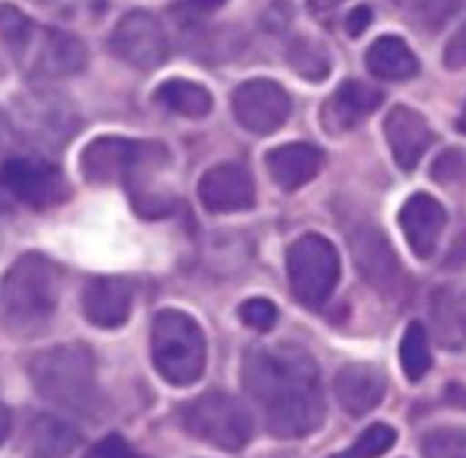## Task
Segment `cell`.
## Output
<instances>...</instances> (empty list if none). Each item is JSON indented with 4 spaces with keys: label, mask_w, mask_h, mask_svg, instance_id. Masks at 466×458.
Segmentation results:
<instances>
[{
    "label": "cell",
    "mask_w": 466,
    "mask_h": 458,
    "mask_svg": "<svg viewBox=\"0 0 466 458\" xmlns=\"http://www.w3.org/2000/svg\"><path fill=\"white\" fill-rule=\"evenodd\" d=\"M431 178L442 186H456V183H464L466 180V153L453 148V150H445L434 164H431Z\"/></svg>",
    "instance_id": "obj_30"
},
{
    "label": "cell",
    "mask_w": 466,
    "mask_h": 458,
    "mask_svg": "<svg viewBox=\"0 0 466 458\" xmlns=\"http://www.w3.org/2000/svg\"><path fill=\"white\" fill-rule=\"evenodd\" d=\"M393 445H396V432L385 423H374L347 451L330 458H380L385 456Z\"/></svg>",
    "instance_id": "obj_28"
},
{
    "label": "cell",
    "mask_w": 466,
    "mask_h": 458,
    "mask_svg": "<svg viewBox=\"0 0 466 458\" xmlns=\"http://www.w3.org/2000/svg\"><path fill=\"white\" fill-rule=\"evenodd\" d=\"M456 8H459V0H423L420 3V14L429 22V27H440Z\"/></svg>",
    "instance_id": "obj_36"
},
{
    "label": "cell",
    "mask_w": 466,
    "mask_h": 458,
    "mask_svg": "<svg viewBox=\"0 0 466 458\" xmlns=\"http://www.w3.org/2000/svg\"><path fill=\"white\" fill-rule=\"evenodd\" d=\"M366 66L374 76L388 82H404L412 79L420 71V63L410 44L399 36H382L377 38L366 52Z\"/></svg>",
    "instance_id": "obj_23"
},
{
    "label": "cell",
    "mask_w": 466,
    "mask_h": 458,
    "mask_svg": "<svg viewBox=\"0 0 466 458\" xmlns=\"http://www.w3.org/2000/svg\"><path fill=\"white\" fill-rule=\"evenodd\" d=\"M399 221H401V229L412 254L418 260L434 257L445 232V224H448V213L440 205V199H434L431 194H412L404 202Z\"/></svg>",
    "instance_id": "obj_16"
},
{
    "label": "cell",
    "mask_w": 466,
    "mask_h": 458,
    "mask_svg": "<svg viewBox=\"0 0 466 458\" xmlns=\"http://www.w3.org/2000/svg\"><path fill=\"white\" fill-rule=\"evenodd\" d=\"M227 0H177L172 5V16L177 25L183 27H191V25H199L202 19H208L210 14H216Z\"/></svg>",
    "instance_id": "obj_32"
},
{
    "label": "cell",
    "mask_w": 466,
    "mask_h": 458,
    "mask_svg": "<svg viewBox=\"0 0 466 458\" xmlns=\"http://www.w3.org/2000/svg\"><path fill=\"white\" fill-rule=\"evenodd\" d=\"M423 458H466V429L442 426L423 437Z\"/></svg>",
    "instance_id": "obj_29"
},
{
    "label": "cell",
    "mask_w": 466,
    "mask_h": 458,
    "mask_svg": "<svg viewBox=\"0 0 466 458\" xmlns=\"http://www.w3.org/2000/svg\"><path fill=\"white\" fill-rule=\"evenodd\" d=\"M131 284L117 276L90 279L82 290V317L104 331L123 328L131 317Z\"/></svg>",
    "instance_id": "obj_15"
},
{
    "label": "cell",
    "mask_w": 466,
    "mask_h": 458,
    "mask_svg": "<svg viewBox=\"0 0 466 458\" xmlns=\"http://www.w3.org/2000/svg\"><path fill=\"white\" fill-rule=\"evenodd\" d=\"M87 44L63 27H41L33 33L27 49L16 57V66L25 68L30 79H68L85 71Z\"/></svg>",
    "instance_id": "obj_10"
},
{
    "label": "cell",
    "mask_w": 466,
    "mask_h": 458,
    "mask_svg": "<svg viewBox=\"0 0 466 458\" xmlns=\"http://www.w3.org/2000/svg\"><path fill=\"white\" fill-rule=\"evenodd\" d=\"M399 361L401 369L407 374L410 382H420L429 371H431V347H429V331L423 328V322H412L401 339V350H399Z\"/></svg>",
    "instance_id": "obj_26"
},
{
    "label": "cell",
    "mask_w": 466,
    "mask_h": 458,
    "mask_svg": "<svg viewBox=\"0 0 466 458\" xmlns=\"http://www.w3.org/2000/svg\"><path fill=\"white\" fill-rule=\"evenodd\" d=\"M382 93L366 82L347 79L322 107V126L330 134H344L358 128L366 117L374 115V109L382 104Z\"/></svg>",
    "instance_id": "obj_17"
},
{
    "label": "cell",
    "mask_w": 466,
    "mask_h": 458,
    "mask_svg": "<svg viewBox=\"0 0 466 458\" xmlns=\"http://www.w3.org/2000/svg\"><path fill=\"white\" fill-rule=\"evenodd\" d=\"M30 3L44 5V8H49V11L60 14V16H79V14H87L93 5L101 8L104 0H30Z\"/></svg>",
    "instance_id": "obj_35"
},
{
    "label": "cell",
    "mask_w": 466,
    "mask_h": 458,
    "mask_svg": "<svg viewBox=\"0 0 466 458\" xmlns=\"http://www.w3.org/2000/svg\"><path fill=\"white\" fill-rule=\"evenodd\" d=\"M71 194L63 169L46 158L11 156L0 164V208L46 210Z\"/></svg>",
    "instance_id": "obj_8"
},
{
    "label": "cell",
    "mask_w": 466,
    "mask_h": 458,
    "mask_svg": "<svg viewBox=\"0 0 466 458\" xmlns=\"http://www.w3.org/2000/svg\"><path fill=\"white\" fill-rule=\"evenodd\" d=\"M150 355L164 382L175 388L199 382L208 366V341L199 322L177 309L158 311L150 331Z\"/></svg>",
    "instance_id": "obj_5"
},
{
    "label": "cell",
    "mask_w": 466,
    "mask_h": 458,
    "mask_svg": "<svg viewBox=\"0 0 466 458\" xmlns=\"http://www.w3.org/2000/svg\"><path fill=\"white\" fill-rule=\"evenodd\" d=\"M8 437H11V412H8V407L0 402V448L5 445Z\"/></svg>",
    "instance_id": "obj_38"
},
{
    "label": "cell",
    "mask_w": 466,
    "mask_h": 458,
    "mask_svg": "<svg viewBox=\"0 0 466 458\" xmlns=\"http://www.w3.org/2000/svg\"><path fill=\"white\" fill-rule=\"evenodd\" d=\"M109 52L139 71H156L169 57V38L153 14L128 11L109 36Z\"/></svg>",
    "instance_id": "obj_11"
},
{
    "label": "cell",
    "mask_w": 466,
    "mask_h": 458,
    "mask_svg": "<svg viewBox=\"0 0 466 458\" xmlns=\"http://www.w3.org/2000/svg\"><path fill=\"white\" fill-rule=\"evenodd\" d=\"M232 112L246 131L257 137H268L287 123L292 112V101L279 82L248 79L238 85V90L232 93Z\"/></svg>",
    "instance_id": "obj_12"
},
{
    "label": "cell",
    "mask_w": 466,
    "mask_h": 458,
    "mask_svg": "<svg viewBox=\"0 0 466 458\" xmlns=\"http://www.w3.org/2000/svg\"><path fill=\"white\" fill-rule=\"evenodd\" d=\"M336 399L350 415H366L385 399V374L371 363H350L336 374Z\"/></svg>",
    "instance_id": "obj_19"
},
{
    "label": "cell",
    "mask_w": 466,
    "mask_h": 458,
    "mask_svg": "<svg viewBox=\"0 0 466 458\" xmlns=\"http://www.w3.org/2000/svg\"><path fill=\"white\" fill-rule=\"evenodd\" d=\"M243 388L270 434L298 440L325 421V393L314 358L292 344L257 347L243 358Z\"/></svg>",
    "instance_id": "obj_1"
},
{
    "label": "cell",
    "mask_w": 466,
    "mask_h": 458,
    "mask_svg": "<svg viewBox=\"0 0 466 458\" xmlns=\"http://www.w3.org/2000/svg\"><path fill=\"white\" fill-rule=\"evenodd\" d=\"M156 101L188 120L208 117L213 109V96L205 85L191 82V79H167L156 87Z\"/></svg>",
    "instance_id": "obj_24"
},
{
    "label": "cell",
    "mask_w": 466,
    "mask_h": 458,
    "mask_svg": "<svg viewBox=\"0 0 466 458\" xmlns=\"http://www.w3.org/2000/svg\"><path fill=\"white\" fill-rule=\"evenodd\" d=\"M442 63L451 68V71H459L466 68V22L459 25V30L451 36L448 46H445V55H442Z\"/></svg>",
    "instance_id": "obj_34"
},
{
    "label": "cell",
    "mask_w": 466,
    "mask_h": 458,
    "mask_svg": "<svg viewBox=\"0 0 466 458\" xmlns=\"http://www.w3.org/2000/svg\"><path fill=\"white\" fill-rule=\"evenodd\" d=\"M180 423L191 437L218 451H229V453L243 451L254 434L248 410L235 396L221 393V391H208L197 396L194 402L183 404Z\"/></svg>",
    "instance_id": "obj_7"
},
{
    "label": "cell",
    "mask_w": 466,
    "mask_h": 458,
    "mask_svg": "<svg viewBox=\"0 0 466 458\" xmlns=\"http://www.w3.org/2000/svg\"><path fill=\"white\" fill-rule=\"evenodd\" d=\"M254 178L240 164H218L199 180V202L210 213H240L254 208Z\"/></svg>",
    "instance_id": "obj_14"
},
{
    "label": "cell",
    "mask_w": 466,
    "mask_h": 458,
    "mask_svg": "<svg viewBox=\"0 0 466 458\" xmlns=\"http://www.w3.org/2000/svg\"><path fill=\"white\" fill-rule=\"evenodd\" d=\"M369 25H371V8L369 5H358L350 11V16H347V33L350 36H360Z\"/></svg>",
    "instance_id": "obj_37"
},
{
    "label": "cell",
    "mask_w": 466,
    "mask_h": 458,
    "mask_svg": "<svg viewBox=\"0 0 466 458\" xmlns=\"http://www.w3.org/2000/svg\"><path fill=\"white\" fill-rule=\"evenodd\" d=\"M287 60H289V66L295 68V74H300V76L309 79V82H322V79H328V76H330V68H333L330 52H328L319 41L306 38V36H300V38H295V41L289 44Z\"/></svg>",
    "instance_id": "obj_25"
},
{
    "label": "cell",
    "mask_w": 466,
    "mask_h": 458,
    "mask_svg": "<svg viewBox=\"0 0 466 458\" xmlns=\"http://www.w3.org/2000/svg\"><path fill=\"white\" fill-rule=\"evenodd\" d=\"M238 314H240L243 325H248V328H254V331H259V333L273 331V325L279 322V309H276L270 300H265V298H251V300H246V303L240 306Z\"/></svg>",
    "instance_id": "obj_31"
},
{
    "label": "cell",
    "mask_w": 466,
    "mask_h": 458,
    "mask_svg": "<svg viewBox=\"0 0 466 458\" xmlns=\"http://www.w3.org/2000/svg\"><path fill=\"white\" fill-rule=\"evenodd\" d=\"M167 167L169 150L161 142L126 137H96L79 158V169L90 183H123L134 210L145 219L169 216L175 208V197L156 186L158 172Z\"/></svg>",
    "instance_id": "obj_2"
},
{
    "label": "cell",
    "mask_w": 466,
    "mask_h": 458,
    "mask_svg": "<svg viewBox=\"0 0 466 458\" xmlns=\"http://www.w3.org/2000/svg\"><path fill=\"white\" fill-rule=\"evenodd\" d=\"M459 128L466 134V104H464V112H461V117H459Z\"/></svg>",
    "instance_id": "obj_40"
},
{
    "label": "cell",
    "mask_w": 466,
    "mask_h": 458,
    "mask_svg": "<svg viewBox=\"0 0 466 458\" xmlns=\"http://www.w3.org/2000/svg\"><path fill=\"white\" fill-rule=\"evenodd\" d=\"M35 30H38V25L22 8H16L11 3H0V38L8 46V52L14 55V60L27 49Z\"/></svg>",
    "instance_id": "obj_27"
},
{
    "label": "cell",
    "mask_w": 466,
    "mask_h": 458,
    "mask_svg": "<svg viewBox=\"0 0 466 458\" xmlns=\"http://www.w3.org/2000/svg\"><path fill=\"white\" fill-rule=\"evenodd\" d=\"M385 137H388L396 164L407 172L420 164V158L426 156V150L431 148V139H434L429 120L420 112H415L412 107H396L393 112H388Z\"/></svg>",
    "instance_id": "obj_18"
},
{
    "label": "cell",
    "mask_w": 466,
    "mask_h": 458,
    "mask_svg": "<svg viewBox=\"0 0 466 458\" xmlns=\"http://www.w3.org/2000/svg\"><path fill=\"white\" fill-rule=\"evenodd\" d=\"M287 279L292 295L309 306L319 309L336 290L341 279V262L336 246L322 235H303L287 251Z\"/></svg>",
    "instance_id": "obj_9"
},
{
    "label": "cell",
    "mask_w": 466,
    "mask_h": 458,
    "mask_svg": "<svg viewBox=\"0 0 466 458\" xmlns=\"http://www.w3.org/2000/svg\"><path fill=\"white\" fill-rule=\"evenodd\" d=\"M306 3H309L311 11H330V8L341 5L344 0H306Z\"/></svg>",
    "instance_id": "obj_39"
},
{
    "label": "cell",
    "mask_w": 466,
    "mask_h": 458,
    "mask_svg": "<svg viewBox=\"0 0 466 458\" xmlns=\"http://www.w3.org/2000/svg\"><path fill=\"white\" fill-rule=\"evenodd\" d=\"M85 458H145L139 456L123 437H117V434H109V437H104V440H98L90 451H87V456Z\"/></svg>",
    "instance_id": "obj_33"
},
{
    "label": "cell",
    "mask_w": 466,
    "mask_h": 458,
    "mask_svg": "<svg viewBox=\"0 0 466 458\" xmlns=\"http://www.w3.org/2000/svg\"><path fill=\"white\" fill-rule=\"evenodd\" d=\"M30 458H66L82 443V434L57 415H33L25 432Z\"/></svg>",
    "instance_id": "obj_22"
},
{
    "label": "cell",
    "mask_w": 466,
    "mask_h": 458,
    "mask_svg": "<svg viewBox=\"0 0 466 458\" xmlns=\"http://www.w3.org/2000/svg\"><path fill=\"white\" fill-rule=\"evenodd\" d=\"M322 150L309 142H289L268 153V172L284 191H298L322 169Z\"/></svg>",
    "instance_id": "obj_20"
},
{
    "label": "cell",
    "mask_w": 466,
    "mask_h": 458,
    "mask_svg": "<svg viewBox=\"0 0 466 458\" xmlns=\"http://www.w3.org/2000/svg\"><path fill=\"white\" fill-rule=\"evenodd\" d=\"M60 268L35 251L11 262L0 279V317L14 336L38 333L55 314L60 300Z\"/></svg>",
    "instance_id": "obj_3"
},
{
    "label": "cell",
    "mask_w": 466,
    "mask_h": 458,
    "mask_svg": "<svg viewBox=\"0 0 466 458\" xmlns=\"http://www.w3.org/2000/svg\"><path fill=\"white\" fill-rule=\"evenodd\" d=\"M82 128L76 104L52 87H35L14 98V131L41 150H60Z\"/></svg>",
    "instance_id": "obj_6"
},
{
    "label": "cell",
    "mask_w": 466,
    "mask_h": 458,
    "mask_svg": "<svg viewBox=\"0 0 466 458\" xmlns=\"http://www.w3.org/2000/svg\"><path fill=\"white\" fill-rule=\"evenodd\" d=\"M431 333L445 350L466 347V292L459 287H437L429 300Z\"/></svg>",
    "instance_id": "obj_21"
},
{
    "label": "cell",
    "mask_w": 466,
    "mask_h": 458,
    "mask_svg": "<svg viewBox=\"0 0 466 458\" xmlns=\"http://www.w3.org/2000/svg\"><path fill=\"white\" fill-rule=\"evenodd\" d=\"M350 251H352L355 268L377 292H382V295L399 292V287L404 281V270H401V262H399L390 240L377 227H369V224L358 227L350 235Z\"/></svg>",
    "instance_id": "obj_13"
},
{
    "label": "cell",
    "mask_w": 466,
    "mask_h": 458,
    "mask_svg": "<svg viewBox=\"0 0 466 458\" xmlns=\"http://www.w3.org/2000/svg\"><path fill=\"white\" fill-rule=\"evenodd\" d=\"M27 374L33 391L55 407L87 412L98 402L96 358L82 341L57 344L33 355Z\"/></svg>",
    "instance_id": "obj_4"
}]
</instances>
